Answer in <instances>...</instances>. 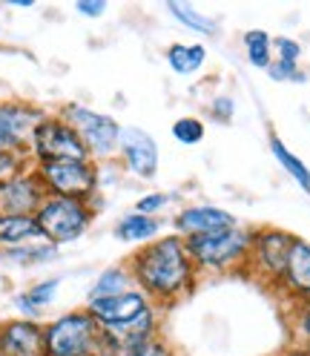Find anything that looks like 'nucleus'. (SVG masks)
I'll use <instances>...</instances> for the list:
<instances>
[{
  "instance_id": "1",
  "label": "nucleus",
  "mask_w": 310,
  "mask_h": 356,
  "mask_svg": "<svg viewBox=\"0 0 310 356\" xmlns=\"http://www.w3.org/2000/svg\"><path fill=\"white\" fill-rule=\"evenodd\" d=\"M129 276L138 284V291L147 293V299L152 296L158 302H172L193 287L195 261L190 259L187 241L181 236H164L132 253Z\"/></svg>"
},
{
  "instance_id": "2",
  "label": "nucleus",
  "mask_w": 310,
  "mask_h": 356,
  "mask_svg": "<svg viewBox=\"0 0 310 356\" xmlns=\"http://www.w3.org/2000/svg\"><path fill=\"white\" fill-rule=\"evenodd\" d=\"M47 356H121V342L104 330L86 307L43 325Z\"/></svg>"
},
{
  "instance_id": "3",
  "label": "nucleus",
  "mask_w": 310,
  "mask_h": 356,
  "mask_svg": "<svg viewBox=\"0 0 310 356\" xmlns=\"http://www.w3.org/2000/svg\"><path fill=\"white\" fill-rule=\"evenodd\" d=\"M92 218H95V210L90 202L63 198V195H47L35 213L43 241L55 244V248L58 244H70V241L81 238L86 230H90Z\"/></svg>"
},
{
  "instance_id": "4",
  "label": "nucleus",
  "mask_w": 310,
  "mask_h": 356,
  "mask_svg": "<svg viewBox=\"0 0 310 356\" xmlns=\"http://www.w3.org/2000/svg\"><path fill=\"white\" fill-rule=\"evenodd\" d=\"M187 241V253L195 261V267H210V270H233L241 261L250 259L253 233L233 227L213 236H193Z\"/></svg>"
},
{
  "instance_id": "5",
  "label": "nucleus",
  "mask_w": 310,
  "mask_h": 356,
  "mask_svg": "<svg viewBox=\"0 0 310 356\" xmlns=\"http://www.w3.org/2000/svg\"><path fill=\"white\" fill-rule=\"evenodd\" d=\"M29 155L35 164H60V161H92L81 136L60 115H47L35 129Z\"/></svg>"
},
{
  "instance_id": "6",
  "label": "nucleus",
  "mask_w": 310,
  "mask_h": 356,
  "mask_svg": "<svg viewBox=\"0 0 310 356\" xmlns=\"http://www.w3.org/2000/svg\"><path fill=\"white\" fill-rule=\"evenodd\" d=\"M60 118L81 136L83 147L90 149L92 159H109V155H113L118 149V144H121L118 121L104 115V113H95V109H90V106L70 104V106H63Z\"/></svg>"
},
{
  "instance_id": "7",
  "label": "nucleus",
  "mask_w": 310,
  "mask_h": 356,
  "mask_svg": "<svg viewBox=\"0 0 310 356\" xmlns=\"http://www.w3.org/2000/svg\"><path fill=\"white\" fill-rule=\"evenodd\" d=\"M47 195L81 198L90 202V195L98 187V167L95 161H60V164H35Z\"/></svg>"
},
{
  "instance_id": "8",
  "label": "nucleus",
  "mask_w": 310,
  "mask_h": 356,
  "mask_svg": "<svg viewBox=\"0 0 310 356\" xmlns=\"http://www.w3.org/2000/svg\"><path fill=\"white\" fill-rule=\"evenodd\" d=\"M47 198L40 178L32 170H20L0 181V213L3 216H35Z\"/></svg>"
},
{
  "instance_id": "9",
  "label": "nucleus",
  "mask_w": 310,
  "mask_h": 356,
  "mask_svg": "<svg viewBox=\"0 0 310 356\" xmlns=\"http://www.w3.org/2000/svg\"><path fill=\"white\" fill-rule=\"evenodd\" d=\"M47 113L32 104H20V101H3L0 104V136H3L6 149L17 152H29L35 129L43 124Z\"/></svg>"
},
{
  "instance_id": "10",
  "label": "nucleus",
  "mask_w": 310,
  "mask_h": 356,
  "mask_svg": "<svg viewBox=\"0 0 310 356\" xmlns=\"http://www.w3.org/2000/svg\"><path fill=\"white\" fill-rule=\"evenodd\" d=\"M293 236L284 230H261L253 233V244H250V259L264 276L282 279L287 270V259L293 250Z\"/></svg>"
},
{
  "instance_id": "11",
  "label": "nucleus",
  "mask_w": 310,
  "mask_h": 356,
  "mask_svg": "<svg viewBox=\"0 0 310 356\" xmlns=\"http://www.w3.org/2000/svg\"><path fill=\"white\" fill-rule=\"evenodd\" d=\"M121 155H124V167L129 172H136L138 178H152L158 172V144L152 141V136H147L138 127H121V144H118Z\"/></svg>"
},
{
  "instance_id": "12",
  "label": "nucleus",
  "mask_w": 310,
  "mask_h": 356,
  "mask_svg": "<svg viewBox=\"0 0 310 356\" xmlns=\"http://www.w3.org/2000/svg\"><path fill=\"white\" fill-rule=\"evenodd\" d=\"M0 356H47L43 325L35 319L0 322Z\"/></svg>"
},
{
  "instance_id": "13",
  "label": "nucleus",
  "mask_w": 310,
  "mask_h": 356,
  "mask_svg": "<svg viewBox=\"0 0 310 356\" xmlns=\"http://www.w3.org/2000/svg\"><path fill=\"white\" fill-rule=\"evenodd\" d=\"M236 218L213 204H193L184 207L179 216H175V236L181 238H193V236H213L221 230H233Z\"/></svg>"
},
{
  "instance_id": "14",
  "label": "nucleus",
  "mask_w": 310,
  "mask_h": 356,
  "mask_svg": "<svg viewBox=\"0 0 310 356\" xmlns=\"http://www.w3.org/2000/svg\"><path fill=\"white\" fill-rule=\"evenodd\" d=\"M35 238H43L35 216H3L0 213V244H3V248H20V244L35 241Z\"/></svg>"
},
{
  "instance_id": "15",
  "label": "nucleus",
  "mask_w": 310,
  "mask_h": 356,
  "mask_svg": "<svg viewBox=\"0 0 310 356\" xmlns=\"http://www.w3.org/2000/svg\"><path fill=\"white\" fill-rule=\"evenodd\" d=\"M287 282V287H293L299 293H310V244L296 238L291 259H287V270L282 276Z\"/></svg>"
},
{
  "instance_id": "16",
  "label": "nucleus",
  "mask_w": 310,
  "mask_h": 356,
  "mask_svg": "<svg viewBox=\"0 0 310 356\" xmlns=\"http://www.w3.org/2000/svg\"><path fill=\"white\" fill-rule=\"evenodd\" d=\"M161 225L155 216H141V213H129L118 221L115 227V236L127 244H136V241H152L155 236H158Z\"/></svg>"
},
{
  "instance_id": "17",
  "label": "nucleus",
  "mask_w": 310,
  "mask_h": 356,
  "mask_svg": "<svg viewBox=\"0 0 310 356\" xmlns=\"http://www.w3.org/2000/svg\"><path fill=\"white\" fill-rule=\"evenodd\" d=\"M207 58V49L204 43H172L167 49V63L172 72L179 75H193L202 70V63Z\"/></svg>"
},
{
  "instance_id": "18",
  "label": "nucleus",
  "mask_w": 310,
  "mask_h": 356,
  "mask_svg": "<svg viewBox=\"0 0 310 356\" xmlns=\"http://www.w3.org/2000/svg\"><path fill=\"white\" fill-rule=\"evenodd\" d=\"M245 52H247V58H250V63L256 66V70L268 72V66L273 63V38L264 29L245 32Z\"/></svg>"
},
{
  "instance_id": "19",
  "label": "nucleus",
  "mask_w": 310,
  "mask_h": 356,
  "mask_svg": "<svg viewBox=\"0 0 310 356\" xmlns=\"http://www.w3.org/2000/svg\"><path fill=\"white\" fill-rule=\"evenodd\" d=\"M167 12L179 20L181 26H187L190 32H198V35H215L218 32V20L195 12L190 3H167Z\"/></svg>"
},
{
  "instance_id": "20",
  "label": "nucleus",
  "mask_w": 310,
  "mask_h": 356,
  "mask_svg": "<svg viewBox=\"0 0 310 356\" xmlns=\"http://www.w3.org/2000/svg\"><path fill=\"white\" fill-rule=\"evenodd\" d=\"M129 284H132L129 270H124V267H109V270L101 273L98 282L92 284L90 302H95V299H106V296H118V293L129 291Z\"/></svg>"
},
{
  "instance_id": "21",
  "label": "nucleus",
  "mask_w": 310,
  "mask_h": 356,
  "mask_svg": "<svg viewBox=\"0 0 310 356\" xmlns=\"http://www.w3.org/2000/svg\"><path fill=\"white\" fill-rule=\"evenodd\" d=\"M270 149H273V155H276V161L287 170V172H291V178H293V181H299V187L304 190V193H310V170L296 159V155L291 152V149H287L279 138H270Z\"/></svg>"
},
{
  "instance_id": "22",
  "label": "nucleus",
  "mask_w": 310,
  "mask_h": 356,
  "mask_svg": "<svg viewBox=\"0 0 310 356\" xmlns=\"http://www.w3.org/2000/svg\"><path fill=\"white\" fill-rule=\"evenodd\" d=\"M121 356H170V348L158 333H149V337L121 342Z\"/></svg>"
},
{
  "instance_id": "23",
  "label": "nucleus",
  "mask_w": 310,
  "mask_h": 356,
  "mask_svg": "<svg viewBox=\"0 0 310 356\" xmlns=\"http://www.w3.org/2000/svg\"><path fill=\"white\" fill-rule=\"evenodd\" d=\"M172 136H175V141H179V144H187V147L202 144V138H204V124L198 121V118H193V115L179 118V121L172 124Z\"/></svg>"
},
{
  "instance_id": "24",
  "label": "nucleus",
  "mask_w": 310,
  "mask_h": 356,
  "mask_svg": "<svg viewBox=\"0 0 310 356\" xmlns=\"http://www.w3.org/2000/svg\"><path fill=\"white\" fill-rule=\"evenodd\" d=\"M58 287H60V279L55 276V279H43V282H38V284H32L29 291H26V299L38 307V310H43L52 299H55V293H58Z\"/></svg>"
},
{
  "instance_id": "25",
  "label": "nucleus",
  "mask_w": 310,
  "mask_h": 356,
  "mask_svg": "<svg viewBox=\"0 0 310 356\" xmlns=\"http://www.w3.org/2000/svg\"><path fill=\"white\" fill-rule=\"evenodd\" d=\"M24 159H26V152L0 149V181H3V178H9V175H15V172H20V170H26Z\"/></svg>"
},
{
  "instance_id": "26",
  "label": "nucleus",
  "mask_w": 310,
  "mask_h": 356,
  "mask_svg": "<svg viewBox=\"0 0 310 356\" xmlns=\"http://www.w3.org/2000/svg\"><path fill=\"white\" fill-rule=\"evenodd\" d=\"M167 204H170V195H167V193H149V195L138 198L136 213H141V216H155V213H161Z\"/></svg>"
},
{
  "instance_id": "27",
  "label": "nucleus",
  "mask_w": 310,
  "mask_h": 356,
  "mask_svg": "<svg viewBox=\"0 0 310 356\" xmlns=\"http://www.w3.org/2000/svg\"><path fill=\"white\" fill-rule=\"evenodd\" d=\"M273 49H276V60H284V63H296L299 60V55H302V47L296 40H291V38H276L273 40Z\"/></svg>"
},
{
  "instance_id": "28",
  "label": "nucleus",
  "mask_w": 310,
  "mask_h": 356,
  "mask_svg": "<svg viewBox=\"0 0 310 356\" xmlns=\"http://www.w3.org/2000/svg\"><path fill=\"white\" fill-rule=\"evenodd\" d=\"M268 75L273 81H304V75L296 70V63H284V60H273L268 66Z\"/></svg>"
},
{
  "instance_id": "29",
  "label": "nucleus",
  "mask_w": 310,
  "mask_h": 356,
  "mask_svg": "<svg viewBox=\"0 0 310 356\" xmlns=\"http://www.w3.org/2000/svg\"><path fill=\"white\" fill-rule=\"evenodd\" d=\"M75 9L83 17H101L106 12V3H104V0H81V3H75Z\"/></svg>"
},
{
  "instance_id": "30",
  "label": "nucleus",
  "mask_w": 310,
  "mask_h": 356,
  "mask_svg": "<svg viewBox=\"0 0 310 356\" xmlns=\"http://www.w3.org/2000/svg\"><path fill=\"white\" fill-rule=\"evenodd\" d=\"M213 115L227 121V118L233 115V101H230L227 95H225V98H215V101H213Z\"/></svg>"
},
{
  "instance_id": "31",
  "label": "nucleus",
  "mask_w": 310,
  "mask_h": 356,
  "mask_svg": "<svg viewBox=\"0 0 310 356\" xmlns=\"http://www.w3.org/2000/svg\"><path fill=\"white\" fill-rule=\"evenodd\" d=\"M15 305H17L20 310H24V316H26V319H38V316H40V310L26 299V293H20V296L15 299Z\"/></svg>"
},
{
  "instance_id": "32",
  "label": "nucleus",
  "mask_w": 310,
  "mask_h": 356,
  "mask_svg": "<svg viewBox=\"0 0 310 356\" xmlns=\"http://www.w3.org/2000/svg\"><path fill=\"white\" fill-rule=\"evenodd\" d=\"M299 327H302V333H304V337L310 339V310H307V307L302 310V316H299Z\"/></svg>"
},
{
  "instance_id": "33",
  "label": "nucleus",
  "mask_w": 310,
  "mask_h": 356,
  "mask_svg": "<svg viewBox=\"0 0 310 356\" xmlns=\"http://www.w3.org/2000/svg\"><path fill=\"white\" fill-rule=\"evenodd\" d=\"M282 356H310V350H287V353H282Z\"/></svg>"
},
{
  "instance_id": "34",
  "label": "nucleus",
  "mask_w": 310,
  "mask_h": 356,
  "mask_svg": "<svg viewBox=\"0 0 310 356\" xmlns=\"http://www.w3.org/2000/svg\"><path fill=\"white\" fill-rule=\"evenodd\" d=\"M304 307L310 310V293H304Z\"/></svg>"
},
{
  "instance_id": "35",
  "label": "nucleus",
  "mask_w": 310,
  "mask_h": 356,
  "mask_svg": "<svg viewBox=\"0 0 310 356\" xmlns=\"http://www.w3.org/2000/svg\"><path fill=\"white\" fill-rule=\"evenodd\" d=\"M0 149H6V144H3V136H0Z\"/></svg>"
}]
</instances>
